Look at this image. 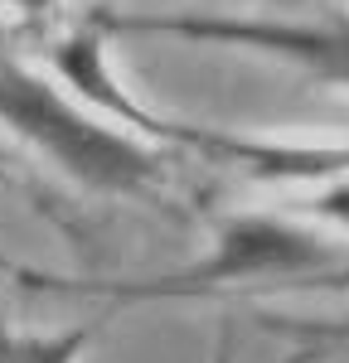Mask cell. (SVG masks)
<instances>
[{
    "mask_svg": "<svg viewBox=\"0 0 349 363\" xmlns=\"http://www.w3.org/2000/svg\"><path fill=\"white\" fill-rule=\"evenodd\" d=\"M257 325L267 335H291L301 344H325V349L349 344V315H277V310H267Z\"/></svg>",
    "mask_w": 349,
    "mask_h": 363,
    "instance_id": "5",
    "label": "cell"
},
{
    "mask_svg": "<svg viewBox=\"0 0 349 363\" xmlns=\"http://www.w3.org/2000/svg\"><path fill=\"white\" fill-rule=\"evenodd\" d=\"M92 25L112 34H165V39H189V44H214V49H243L291 63L301 78L320 87L349 92V20H262V15H131V10H107L97 5L87 15Z\"/></svg>",
    "mask_w": 349,
    "mask_h": 363,
    "instance_id": "3",
    "label": "cell"
},
{
    "mask_svg": "<svg viewBox=\"0 0 349 363\" xmlns=\"http://www.w3.org/2000/svg\"><path fill=\"white\" fill-rule=\"evenodd\" d=\"M92 325H73L58 335H25L0 325V363H78L92 344Z\"/></svg>",
    "mask_w": 349,
    "mask_h": 363,
    "instance_id": "4",
    "label": "cell"
},
{
    "mask_svg": "<svg viewBox=\"0 0 349 363\" xmlns=\"http://www.w3.org/2000/svg\"><path fill=\"white\" fill-rule=\"evenodd\" d=\"M0 179H5V160H0Z\"/></svg>",
    "mask_w": 349,
    "mask_h": 363,
    "instance_id": "9",
    "label": "cell"
},
{
    "mask_svg": "<svg viewBox=\"0 0 349 363\" xmlns=\"http://www.w3.org/2000/svg\"><path fill=\"white\" fill-rule=\"evenodd\" d=\"M301 218H330V223L349 228V179L340 174H330V179H316V184H306V194L291 203Z\"/></svg>",
    "mask_w": 349,
    "mask_h": 363,
    "instance_id": "6",
    "label": "cell"
},
{
    "mask_svg": "<svg viewBox=\"0 0 349 363\" xmlns=\"http://www.w3.org/2000/svg\"><path fill=\"white\" fill-rule=\"evenodd\" d=\"M0 126L83 189L141 199L165 184V155L68 97V87H54L44 73L10 58H0Z\"/></svg>",
    "mask_w": 349,
    "mask_h": 363,
    "instance_id": "2",
    "label": "cell"
},
{
    "mask_svg": "<svg viewBox=\"0 0 349 363\" xmlns=\"http://www.w3.org/2000/svg\"><path fill=\"white\" fill-rule=\"evenodd\" d=\"M0 5H10V10H20V15H44V10H54L58 0H0Z\"/></svg>",
    "mask_w": 349,
    "mask_h": 363,
    "instance_id": "8",
    "label": "cell"
},
{
    "mask_svg": "<svg viewBox=\"0 0 349 363\" xmlns=\"http://www.w3.org/2000/svg\"><path fill=\"white\" fill-rule=\"evenodd\" d=\"M325 359H330V349H325V344H296L287 359H277V363H325Z\"/></svg>",
    "mask_w": 349,
    "mask_h": 363,
    "instance_id": "7",
    "label": "cell"
},
{
    "mask_svg": "<svg viewBox=\"0 0 349 363\" xmlns=\"http://www.w3.org/2000/svg\"><path fill=\"white\" fill-rule=\"evenodd\" d=\"M345 247L320 238L316 228L277 218V213H233L214 228V242L199 262L174 267L160 277H126V281H63L34 277L29 286H54L73 296H107V301H194L214 291H243V286H349Z\"/></svg>",
    "mask_w": 349,
    "mask_h": 363,
    "instance_id": "1",
    "label": "cell"
}]
</instances>
